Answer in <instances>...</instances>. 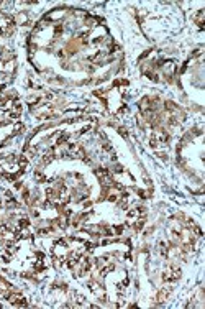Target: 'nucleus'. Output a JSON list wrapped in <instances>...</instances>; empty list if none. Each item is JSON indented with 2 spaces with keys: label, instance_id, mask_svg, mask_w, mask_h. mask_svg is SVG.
Segmentation results:
<instances>
[{
  "label": "nucleus",
  "instance_id": "f257e3e1",
  "mask_svg": "<svg viewBox=\"0 0 205 309\" xmlns=\"http://www.w3.org/2000/svg\"><path fill=\"white\" fill-rule=\"evenodd\" d=\"M179 276H180V270L177 268V266H169V268L164 271L163 279L164 281H176Z\"/></svg>",
  "mask_w": 205,
  "mask_h": 309
},
{
  "label": "nucleus",
  "instance_id": "f03ea898",
  "mask_svg": "<svg viewBox=\"0 0 205 309\" xmlns=\"http://www.w3.org/2000/svg\"><path fill=\"white\" fill-rule=\"evenodd\" d=\"M195 21H197V25H199L200 28H204V10H200L199 13H197V17H195Z\"/></svg>",
  "mask_w": 205,
  "mask_h": 309
},
{
  "label": "nucleus",
  "instance_id": "7ed1b4c3",
  "mask_svg": "<svg viewBox=\"0 0 205 309\" xmlns=\"http://www.w3.org/2000/svg\"><path fill=\"white\" fill-rule=\"evenodd\" d=\"M167 293H169V289H163V291L158 294V298H156V299H158V303H163L164 299L167 298Z\"/></svg>",
  "mask_w": 205,
  "mask_h": 309
},
{
  "label": "nucleus",
  "instance_id": "20e7f679",
  "mask_svg": "<svg viewBox=\"0 0 205 309\" xmlns=\"http://www.w3.org/2000/svg\"><path fill=\"white\" fill-rule=\"evenodd\" d=\"M18 164H20L21 169H25V168L28 166V160H26V156H20V158H18Z\"/></svg>",
  "mask_w": 205,
  "mask_h": 309
},
{
  "label": "nucleus",
  "instance_id": "39448f33",
  "mask_svg": "<svg viewBox=\"0 0 205 309\" xmlns=\"http://www.w3.org/2000/svg\"><path fill=\"white\" fill-rule=\"evenodd\" d=\"M28 225H30V220H28L26 217L20 219V222H18V227H20V228H26Z\"/></svg>",
  "mask_w": 205,
  "mask_h": 309
}]
</instances>
